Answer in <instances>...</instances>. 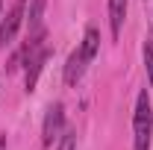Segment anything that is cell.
I'll use <instances>...</instances> for the list:
<instances>
[{
  "mask_svg": "<svg viewBox=\"0 0 153 150\" xmlns=\"http://www.w3.org/2000/svg\"><path fill=\"white\" fill-rule=\"evenodd\" d=\"M24 0H15L12 3V9L6 12V18H3V24H0V47H6V44H12V38L18 36V30H21V24H24Z\"/></svg>",
  "mask_w": 153,
  "mask_h": 150,
  "instance_id": "7a4b0ae2",
  "label": "cell"
},
{
  "mask_svg": "<svg viewBox=\"0 0 153 150\" xmlns=\"http://www.w3.org/2000/svg\"><path fill=\"white\" fill-rule=\"evenodd\" d=\"M44 6H47V0H33V3H30V15H27V24H30V30H38V24H41V15H44Z\"/></svg>",
  "mask_w": 153,
  "mask_h": 150,
  "instance_id": "ba28073f",
  "label": "cell"
},
{
  "mask_svg": "<svg viewBox=\"0 0 153 150\" xmlns=\"http://www.w3.org/2000/svg\"><path fill=\"white\" fill-rule=\"evenodd\" d=\"M150 138H153V109H150L147 91H141L138 100H135V115H133V144H135V150H150Z\"/></svg>",
  "mask_w": 153,
  "mask_h": 150,
  "instance_id": "6da1fadb",
  "label": "cell"
},
{
  "mask_svg": "<svg viewBox=\"0 0 153 150\" xmlns=\"http://www.w3.org/2000/svg\"><path fill=\"white\" fill-rule=\"evenodd\" d=\"M88 62H91V59L85 56V50L76 47L74 53L68 56V65H65V82H68V85H76L79 76L85 74V65H88Z\"/></svg>",
  "mask_w": 153,
  "mask_h": 150,
  "instance_id": "5b68a950",
  "label": "cell"
},
{
  "mask_svg": "<svg viewBox=\"0 0 153 150\" xmlns=\"http://www.w3.org/2000/svg\"><path fill=\"white\" fill-rule=\"evenodd\" d=\"M0 150H6V135H0Z\"/></svg>",
  "mask_w": 153,
  "mask_h": 150,
  "instance_id": "8fae6325",
  "label": "cell"
},
{
  "mask_svg": "<svg viewBox=\"0 0 153 150\" xmlns=\"http://www.w3.org/2000/svg\"><path fill=\"white\" fill-rule=\"evenodd\" d=\"M144 68H147V79H150V85H153V38H147L144 41Z\"/></svg>",
  "mask_w": 153,
  "mask_h": 150,
  "instance_id": "9c48e42d",
  "label": "cell"
},
{
  "mask_svg": "<svg viewBox=\"0 0 153 150\" xmlns=\"http://www.w3.org/2000/svg\"><path fill=\"white\" fill-rule=\"evenodd\" d=\"M50 59V50L41 44L38 50H33L30 56L24 59V65H27V76H24V85H27V91H33L38 82V76H41V71H44V62Z\"/></svg>",
  "mask_w": 153,
  "mask_h": 150,
  "instance_id": "277c9868",
  "label": "cell"
},
{
  "mask_svg": "<svg viewBox=\"0 0 153 150\" xmlns=\"http://www.w3.org/2000/svg\"><path fill=\"white\" fill-rule=\"evenodd\" d=\"M127 6L130 0H109V27H112V38L121 36V27L127 21Z\"/></svg>",
  "mask_w": 153,
  "mask_h": 150,
  "instance_id": "8992f818",
  "label": "cell"
},
{
  "mask_svg": "<svg viewBox=\"0 0 153 150\" xmlns=\"http://www.w3.org/2000/svg\"><path fill=\"white\" fill-rule=\"evenodd\" d=\"M62 124H65V106H62V103H53V106L47 109V115H44V124H41V144H44V147H50L53 138H59Z\"/></svg>",
  "mask_w": 153,
  "mask_h": 150,
  "instance_id": "3957f363",
  "label": "cell"
},
{
  "mask_svg": "<svg viewBox=\"0 0 153 150\" xmlns=\"http://www.w3.org/2000/svg\"><path fill=\"white\" fill-rule=\"evenodd\" d=\"M0 6H3V0H0Z\"/></svg>",
  "mask_w": 153,
  "mask_h": 150,
  "instance_id": "7c38bea8",
  "label": "cell"
},
{
  "mask_svg": "<svg viewBox=\"0 0 153 150\" xmlns=\"http://www.w3.org/2000/svg\"><path fill=\"white\" fill-rule=\"evenodd\" d=\"M56 150H76V130H68V132H65Z\"/></svg>",
  "mask_w": 153,
  "mask_h": 150,
  "instance_id": "30bf717a",
  "label": "cell"
},
{
  "mask_svg": "<svg viewBox=\"0 0 153 150\" xmlns=\"http://www.w3.org/2000/svg\"><path fill=\"white\" fill-rule=\"evenodd\" d=\"M79 47L85 50V56H88V59L97 56V47H100V33H97L94 27H88V30H85V36H82V44H79Z\"/></svg>",
  "mask_w": 153,
  "mask_h": 150,
  "instance_id": "52a82bcc",
  "label": "cell"
}]
</instances>
